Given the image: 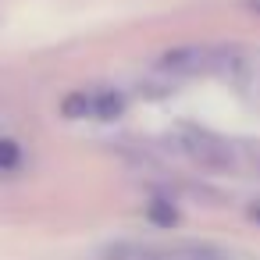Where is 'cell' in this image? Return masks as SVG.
Returning <instances> with one entry per match:
<instances>
[{"label": "cell", "mask_w": 260, "mask_h": 260, "mask_svg": "<svg viewBox=\"0 0 260 260\" xmlns=\"http://www.w3.org/2000/svg\"><path fill=\"white\" fill-rule=\"evenodd\" d=\"M253 164H256V168H260V153H253Z\"/></svg>", "instance_id": "cell-7"}, {"label": "cell", "mask_w": 260, "mask_h": 260, "mask_svg": "<svg viewBox=\"0 0 260 260\" xmlns=\"http://www.w3.org/2000/svg\"><path fill=\"white\" fill-rule=\"evenodd\" d=\"M164 207H168V203H150V207H146V214H150L153 221H160V224H175V221H178L175 207H171V210H164Z\"/></svg>", "instance_id": "cell-5"}, {"label": "cell", "mask_w": 260, "mask_h": 260, "mask_svg": "<svg viewBox=\"0 0 260 260\" xmlns=\"http://www.w3.org/2000/svg\"><path fill=\"white\" fill-rule=\"evenodd\" d=\"M175 143L178 150L203 171H232L235 168V150L228 139H221L217 132L210 128H200V125H182L175 132Z\"/></svg>", "instance_id": "cell-2"}, {"label": "cell", "mask_w": 260, "mask_h": 260, "mask_svg": "<svg viewBox=\"0 0 260 260\" xmlns=\"http://www.w3.org/2000/svg\"><path fill=\"white\" fill-rule=\"evenodd\" d=\"M121 111H125V93L121 89H111V86L75 89L61 104V114H68V118H96V121H111Z\"/></svg>", "instance_id": "cell-3"}, {"label": "cell", "mask_w": 260, "mask_h": 260, "mask_svg": "<svg viewBox=\"0 0 260 260\" xmlns=\"http://www.w3.org/2000/svg\"><path fill=\"white\" fill-rule=\"evenodd\" d=\"M18 160H22V153L15 143H0V168H15Z\"/></svg>", "instance_id": "cell-6"}, {"label": "cell", "mask_w": 260, "mask_h": 260, "mask_svg": "<svg viewBox=\"0 0 260 260\" xmlns=\"http://www.w3.org/2000/svg\"><path fill=\"white\" fill-rule=\"evenodd\" d=\"M160 72L175 75V79H200V75L242 79L246 54L239 47H221V43H185V47H175L160 57Z\"/></svg>", "instance_id": "cell-1"}, {"label": "cell", "mask_w": 260, "mask_h": 260, "mask_svg": "<svg viewBox=\"0 0 260 260\" xmlns=\"http://www.w3.org/2000/svg\"><path fill=\"white\" fill-rule=\"evenodd\" d=\"M175 260H232L224 249L217 246H203V242H192V246H182L175 253Z\"/></svg>", "instance_id": "cell-4"}]
</instances>
